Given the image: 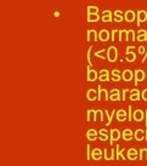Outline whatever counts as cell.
I'll return each mask as SVG.
<instances>
[{
    "mask_svg": "<svg viewBox=\"0 0 147 166\" xmlns=\"http://www.w3.org/2000/svg\"><path fill=\"white\" fill-rule=\"evenodd\" d=\"M86 154H88V160H90V156H91V153H90V146H86Z\"/></svg>",
    "mask_w": 147,
    "mask_h": 166,
    "instance_id": "obj_37",
    "label": "cell"
},
{
    "mask_svg": "<svg viewBox=\"0 0 147 166\" xmlns=\"http://www.w3.org/2000/svg\"><path fill=\"white\" fill-rule=\"evenodd\" d=\"M114 113H116V110H112V114H109V113H108L107 110L105 112V114H106V115H107V118H108V121H107V124H106L107 126H108L109 124H111V121H112V118H113V115H114Z\"/></svg>",
    "mask_w": 147,
    "mask_h": 166,
    "instance_id": "obj_32",
    "label": "cell"
},
{
    "mask_svg": "<svg viewBox=\"0 0 147 166\" xmlns=\"http://www.w3.org/2000/svg\"><path fill=\"white\" fill-rule=\"evenodd\" d=\"M101 141H107L108 139V136H107V131L106 130H101L100 131V137H99Z\"/></svg>",
    "mask_w": 147,
    "mask_h": 166,
    "instance_id": "obj_30",
    "label": "cell"
},
{
    "mask_svg": "<svg viewBox=\"0 0 147 166\" xmlns=\"http://www.w3.org/2000/svg\"><path fill=\"white\" fill-rule=\"evenodd\" d=\"M136 20H137V26H140L141 23H144V22L147 21V12L144 11V10H139L136 12Z\"/></svg>",
    "mask_w": 147,
    "mask_h": 166,
    "instance_id": "obj_2",
    "label": "cell"
},
{
    "mask_svg": "<svg viewBox=\"0 0 147 166\" xmlns=\"http://www.w3.org/2000/svg\"><path fill=\"white\" fill-rule=\"evenodd\" d=\"M145 114H146V126H147V110H146Z\"/></svg>",
    "mask_w": 147,
    "mask_h": 166,
    "instance_id": "obj_43",
    "label": "cell"
},
{
    "mask_svg": "<svg viewBox=\"0 0 147 166\" xmlns=\"http://www.w3.org/2000/svg\"><path fill=\"white\" fill-rule=\"evenodd\" d=\"M124 20L128 21V22H133L136 20V13L133 11V10H128L124 15Z\"/></svg>",
    "mask_w": 147,
    "mask_h": 166,
    "instance_id": "obj_8",
    "label": "cell"
},
{
    "mask_svg": "<svg viewBox=\"0 0 147 166\" xmlns=\"http://www.w3.org/2000/svg\"><path fill=\"white\" fill-rule=\"evenodd\" d=\"M109 135H111V136H109V143H111V146L113 144L114 141H117V139L120 138V133H119L118 130H112Z\"/></svg>",
    "mask_w": 147,
    "mask_h": 166,
    "instance_id": "obj_9",
    "label": "cell"
},
{
    "mask_svg": "<svg viewBox=\"0 0 147 166\" xmlns=\"http://www.w3.org/2000/svg\"><path fill=\"white\" fill-rule=\"evenodd\" d=\"M97 87H99V89H97V100H99V101H101L102 98H105V100H109V97H108V92L106 91V90L102 89V86H101V85H99Z\"/></svg>",
    "mask_w": 147,
    "mask_h": 166,
    "instance_id": "obj_4",
    "label": "cell"
},
{
    "mask_svg": "<svg viewBox=\"0 0 147 166\" xmlns=\"http://www.w3.org/2000/svg\"><path fill=\"white\" fill-rule=\"evenodd\" d=\"M112 21V11L105 10L102 12V22H111Z\"/></svg>",
    "mask_w": 147,
    "mask_h": 166,
    "instance_id": "obj_14",
    "label": "cell"
},
{
    "mask_svg": "<svg viewBox=\"0 0 147 166\" xmlns=\"http://www.w3.org/2000/svg\"><path fill=\"white\" fill-rule=\"evenodd\" d=\"M129 116H128V120L129 121H131V119H133V116H131V105H129Z\"/></svg>",
    "mask_w": 147,
    "mask_h": 166,
    "instance_id": "obj_39",
    "label": "cell"
},
{
    "mask_svg": "<svg viewBox=\"0 0 147 166\" xmlns=\"http://www.w3.org/2000/svg\"><path fill=\"white\" fill-rule=\"evenodd\" d=\"M106 52V50L105 49H101L100 51H97V52H95V56H97V57H101V58H104V54Z\"/></svg>",
    "mask_w": 147,
    "mask_h": 166,
    "instance_id": "obj_33",
    "label": "cell"
},
{
    "mask_svg": "<svg viewBox=\"0 0 147 166\" xmlns=\"http://www.w3.org/2000/svg\"><path fill=\"white\" fill-rule=\"evenodd\" d=\"M127 116H128V115H127V112H125V110L120 109V110L117 112V120H118V121H125Z\"/></svg>",
    "mask_w": 147,
    "mask_h": 166,
    "instance_id": "obj_16",
    "label": "cell"
},
{
    "mask_svg": "<svg viewBox=\"0 0 147 166\" xmlns=\"http://www.w3.org/2000/svg\"><path fill=\"white\" fill-rule=\"evenodd\" d=\"M109 36H111V34H109L108 31H106V29H101L100 33H99V40L107 41V40H109Z\"/></svg>",
    "mask_w": 147,
    "mask_h": 166,
    "instance_id": "obj_7",
    "label": "cell"
},
{
    "mask_svg": "<svg viewBox=\"0 0 147 166\" xmlns=\"http://www.w3.org/2000/svg\"><path fill=\"white\" fill-rule=\"evenodd\" d=\"M129 98L131 101H139L141 98V97H140V91H139L137 89H133L130 91V97H129Z\"/></svg>",
    "mask_w": 147,
    "mask_h": 166,
    "instance_id": "obj_12",
    "label": "cell"
},
{
    "mask_svg": "<svg viewBox=\"0 0 147 166\" xmlns=\"http://www.w3.org/2000/svg\"><path fill=\"white\" fill-rule=\"evenodd\" d=\"M99 39V34L96 33L95 29H89L88 31V40H97Z\"/></svg>",
    "mask_w": 147,
    "mask_h": 166,
    "instance_id": "obj_17",
    "label": "cell"
},
{
    "mask_svg": "<svg viewBox=\"0 0 147 166\" xmlns=\"http://www.w3.org/2000/svg\"><path fill=\"white\" fill-rule=\"evenodd\" d=\"M124 20V16H123V12L120 10H117L114 11V21L116 22H122Z\"/></svg>",
    "mask_w": 147,
    "mask_h": 166,
    "instance_id": "obj_22",
    "label": "cell"
},
{
    "mask_svg": "<svg viewBox=\"0 0 147 166\" xmlns=\"http://www.w3.org/2000/svg\"><path fill=\"white\" fill-rule=\"evenodd\" d=\"M136 40L139 41H147V32L145 31V29H140L137 33V36H136Z\"/></svg>",
    "mask_w": 147,
    "mask_h": 166,
    "instance_id": "obj_13",
    "label": "cell"
},
{
    "mask_svg": "<svg viewBox=\"0 0 147 166\" xmlns=\"http://www.w3.org/2000/svg\"><path fill=\"white\" fill-rule=\"evenodd\" d=\"M99 20H100L99 13H90V15H88V21H89V22H97Z\"/></svg>",
    "mask_w": 147,
    "mask_h": 166,
    "instance_id": "obj_26",
    "label": "cell"
},
{
    "mask_svg": "<svg viewBox=\"0 0 147 166\" xmlns=\"http://www.w3.org/2000/svg\"><path fill=\"white\" fill-rule=\"evenodd\" d=\"M112 77H113V78H112V80H113V81H116V82L120 80V75H119V72L117 70V69L112 70Z\"/></svg>",
    "mask_w": 147,
    "mask_h": 166,
    "instance_id": "obj_28",
    "label": "cell"
},
{
    "mask_svg": "<svg viewBox=\"0 0 147 166\" xmlns=\"http://www.w3.org/2000/svg\"><path fill=\"white\" fill-rule=\"evenodd\" d=\"M144 135H145V132H144L142 130H136V131H135V133H134V136H135V139H136V141L145 139Z\"/></svg>",
    "mask_w": 147,
    "mask_h": 166,
    "instance_id": "obj_24",
    "label": "cell"
},
{
    "mask_svg": "<svg viewBox=\"0 0 147 166\" xmlns=\"http://www.w3.org/2000/svg\"><path fill=\"white\" fill-rule=\"evenodd\" d=\"M141 96H142V100H144V101H147V89H146V90H144Z\"/></svg>",
    "mask_w": 147,
    "mask_h": 166,
    "instance_id": "obj_38",
    "label": "cell"
},
{
    "mask_svg": "<svg viewBox=\"0 0 147 166\" xmlns=\"http://www.w3.org/2000/svg\"><path fill=\"white\" fill-rule=\"evenodd\" d=\"M96 79H97L96 70L91 69V68H88V81H95Z\"/></svg>",
    "mask_w": 147,
    "mask_h": 166,
    "instance_id": "obj_11",
    "label": "cell"
},
{
    "mask_svg": "<svg viewBox=\"0 0 147 166\" xmlns=\"http://www.w3.org/2000/svg\"><path fill=\"white\" fill-rule=\"evenodd\" d=\"M86 136H88V139L95 141L97 138V132L95 130H89V131H88V133H86Z\"/></svg>",
    "mask_w": 147,
    "mask_h": 166,
    "instance_id": "obj_21",
    "label": "cell"
},
{
    "mask_svg": "<svg viewBox=\"0 0 147 166\" xmlns=\"http://www.w3.org/2000/svg\"><path fill=\"white\" fill-rule=\"evenodd\" d=\"M91 115H92V110L89 109V110H88V121H89V120L91 119Z\"/></svg>",
    "mask_w": 147,
    "mask_h": 166,
    "instance_id": "obj_40",
    "label": "cell"
},
{
    "mask_svg": "<svg viewBox=\"0 0 147 166\" xmlns=\"http://www.w3.org/2000/svg\"><path fill=\"white\" fill-rule=\"evenodd\" d=\"M90 13H99V7L97 6H88V15Z\"/></svg>",
    "mask_w": 147,
    "mask_h": 166,
    "instance_id": "obj_29",
    "label": "cell"
},
{
    "mask_svg": "<svg viewBox=\"0 0 147 166\" xmlns=\"http://www.w3.org/2000/svg\"><path fill=\"white\" fill-rule=\"evenodd\" d=\"M127 92H128V90H127V89H124V90H123V97H122V101L125 100V95H127Z\"/></svg>",
    "mask_w": 147,
    "mask_h": 166,
    "instance_id": "obj_41",
    "label": "cell"
},
{
    "mask_svg": "<svg viewBox=\"0 0 147 166\" xmlns=\"http://www.w3.org/2000/svg\"><path fill=\"white\" fill-rule=\"evenodd\" d=\"M91 155H92V159H94V160H99L100 158L102 156V152H101L100 149H94Z\"/></svg>",
    "mask_w": 147,
    "mask_h": 166,
    "instance_id": "obj_25",
    "label": "cell"
},
{
    "mask_svg": "<svg viewBox=\"0 0 147 166\" xmlns=\"http://www.w3.org/2000/svg\"><path fill=\"white\" fill-rule=\"evenodd\" d=\"M109 100H112V101H120L119 90H118V89H113L112 91H111V96H109Z\"/></svg>",
    "mask_w": 147,
    "mask_h": 166,
    "instance_id": "obj_19",
    "label": "cell"
},
{
    "mask_svg": "<svg viewBox=\"0 0 147 166\" xmlns=\"http://www.w3.org/2000/svg\"><path fill=\"white\" fill-rule=\"evenodd\" d=\"M129 41L128 40V31H124V29H122V31H119V41Z\"/></svg>",
    "mask_w": 147,
    "mask_h": 166,
    "instance_id": "obj_23",
    "label": "cell"
},
{
    "mask_svg": "<svg viewBox=\"0 0 147 166\" xmlns=\"http://www.w3.org/2000/svg\"><path fill=\"white\" fill-rule=\"evenodd\" d=\"M134 77H135V75H134L133 70H130V69H125L123 72V74H122V79L124 81H131V79H133Z\"/></svg>",
    "mask_w": 147,
    "mask_h": 166,
    "instance_id": "obj_6",
    "label": "cell"
},
{
    "mask_svg": "<svg viewBox=\"0 0 147 166\" xmlns=\"http://www.w3.org/2000/svg\"><path fill=\"white\" fill-rule=\"evenodd\" d=\"M133 49H135V47L134 46H128L127 47V56H128L127 61L128 62H134L135 59H136V55L133 52Z\"/></svg>",
    "mask_w": 147,
    "mask_h": 166,
    "instance_id": "obj_5",
    "label": "cell"
},
{
    "mask_svg": "<svg viewBox=\"0 0 147 166\" xmlns=\"http://www.w3.org/2000/svg\"><path fill=\"white\" fill-rule=\"evenodd\" d=\"M133 136H134V132L131 131V130H129V129L124 130L123 133H122V137H123L124 141H130L131 138H133Z\"/></svg>",
    "mask_w": 147,
    "mask_h": 166,
    "instance_id": "obj_15",
    "label": "cell"
},
{
    "mask_svg": "<svg viewBox=\"0 0 147 166\" xmlns=\"http://www.w3.org/2000/svg\"><path fill=\"white\" fill-rule=\"evenodd\" d=\"M128 40H136V36H135V32L133 31V29H130V31H128Z\"/></svg>",
    "mask_w": 147,
    "mask_h": 166,
    "instance_id": "obj_31",
    "label": "cell"
},
{
    "mask_svg": "<svg viewBox=\"0 0 147 166\" xmlns=\"http://www.w3.org/2000/svg\"><path fill=\"white\" fill-rule=\"evenodd\" d=\"M134 75H135V81H134V84H135V86H137V84L140 81H142V80H145L146 79V77H145V73H144V70H141V69H137V70H135V73H134Z\"/></svg>",
    "mask_w": 147,
    "mask_h": 166,
    "instance_id": "obj_3",
    "label": "cell"
},
{
    "mask_svg": "<svg viewBox=\"0 0 147 166\" xmlns=\"http://www.w3.org/2000/svg\"><path fill=\"white\" fill-rule=\"evenodd\" d=\"M99 79H100L101 81H109V73H108V70H107V69H102V70L100 72Z\"/></svg>",
    "mask_w": 147,
    "mask_h": 166,
    "instance_id": "obj_18",
    "label": "cell"
},
{
    "mask_svg": "<svg viewBox=\"0 0 147 166\" xmlns=\"http://www.w3.org/2000/svg\"><path fill=\"white\" fill-rule=\"evenodd\" d=\"M136 155H137V152H136L135 149H129L128 150V159L135 160L136 159Z\"/></svg>",
    "mask_w": 147,
    "mask_h": 166,
    "instance_id": "obj_27",
    "label": "cell"
},
{
    "mask_svg": "<svg viewBox=\"0 0 147 166\" xmlns=\"http://www.w3.org/2000/svg\"><path fill=\"white\" fill-rule=\"evenodd\" d=\"M119 34V29H114V31H112V41L116 40V35Z\"/></svg>",
    "mask_w": 147,
    "mask_h": 166,
    "instance_id": "obj_34",
    "label": "cell"
},
{
    "mask_svg": "<svg viewBox=\"0 0 147 166\" xmlns=\"http://www.w3.org/2000/svg\"><path fill=\"white\" fill-rule=\"evenodd\" d=\"M91 49H92V47H90V49H89V51H88V61H89V64H90V66H92V61H91V57H90Z\"/></svg>",
    "mask_w": 147,
    "mask_h": 166,
    "instance_id": "obj_35",
    "label": "cell"
},
{
    "mask_svg": "<svg viewBox=\"0 0 147 166\" xmlns=\"http://www.w3.org/2000/svg\"><path fill=\"white\" fill-rule=\"evenodd\" d=\"M86 97H88V100L89 101H95V100H97V96H96V91L95 90H89L86 93Z\"/></svg>",
    "mask_w": 147,
    "mask_h": 166,
    "instance_id": "obj_20",
    "label": "cell"
},
{
    "mask_svg": "<svg viewBox=\"0 0 147 166\" xmlns=\"http://www.w3.org/2000/svg\"><path fill=\"white\" fill-rule=\"evenodd\" d=\"M146 80H147V74H146Z\"/></svg>",
    "mask_w": 147,
    "mask_h": 166,
    "instance_id": "obj_44",
    "label": "cell"
},
{
    "mask_svg": "<svg viewBox=\"0 0 147 166\" xmlns=\"http://www.w3.org/2000/svg\"><path fill=\"white\" fill-rule=\"evenodd\" d=\"M146 58H147V51H146V54L144 55V58H142V61H141V62H145V61H146Z\"/></svg>",
    "mask_w": 147,
    "mask_h": 166,
    "instance_id": "obj_42",
    "label": "cell"
},
{
    "mask_svg": "<svg viewBox=\"0 0 147 166\" xmlns=\"http://www.w3.org/2000/svg\"><path fill=\"white\" fill-rule=\"evenodd\" d=\"M117 56H118V51H117L116 46H109L107 50V58L109 62H116Z\"/></svg>",
    "mask_w": 147,
    "mask_h": 166,
    "instance_id": "obj_1",
    "label": "cell"
},
{
    "mask_svg": "<svg viewBox=\"0 0 147 166\" xmlns=\"http://www.w3.org/2000/svg\"><path fill=\"white\" fill-rule=\"evenodd\" d=\"M145 116H146L145 113H144L142 110H140V109H137V110H135V112H134L133 119L135 120V121H141V120H142Z\"/></svg>",
    "mask_w": 147,
    "mask_h": 166,
    "instance_id": "obj_10",
    "label": "cell"
},
{
    "mask_svg": "<svg viewBox=\"0 0 147 166\" xmlns=\"http://www.w3.org/2000/svg\"><path fill=\"white\" fill-rule=\"evenodd\" d=\"M139 54H140V55H145L146 54V49L144 46H139Z\"/></svg>",
    "mask_w": 147,
    "mask_h": 166,
    "instance_id": "obj_36",
    "label": "cell"
}]
</instances>
